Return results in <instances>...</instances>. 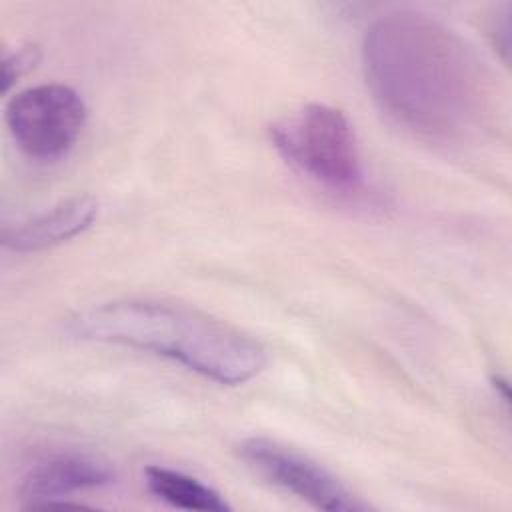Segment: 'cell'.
I'll return each mask as SVG.
<instances>
[{
    "label": "cell",
    "mask_w": 512,
    "mask_h": 512,
    "mask_svg": "<svg viewBox=\"0 0 512 512\" xmlns=\"http://www.w3.org/2000/svg\"><path fill=\"white\" fill-rule=\"evenodd\" d=\"M238 454L266 482L306 500L314 508L330 512L370 510L326 466L276 440L262 436L246 438L238 444Z\"/></svg>",
    "instance_id": "5b68a950"
},
{
    "label": "cell",
    "mask_w": 512,
    "mask_h": 512,
    "mask_svg": "<svg viewBox=\"0 0 512 512\" xmlns=\"http://www.w3.org/2000/svg\"><path fill=\"white\" fill-rule=\"evenodd\" d=\"M40 60V50L32 44L20 46L14 52L6 54L2 60V92H8V88L18 82L24 74H28Z\"/></svg>",
    "instance_id": "9c48e42d"
},
{
    "label": "cell",
    "mask_w": 512,
    "mask_h": 512,
    "mask_svg": "<svg viewBox=\"0 0 512 512\" xmlns=\"http://www.w3.org/2000/svg\"><path fill=\"white\" fill-rule=\"evenodd\" d=\"M78 340L120 344L178 360L218 384L238 386L266 364L264 346L238 328L196 308L162 300H112L66 320Z\"/></svg>",
    "instance_id": "7a4b0ae2"
},
{
    "label": "cell",
    "mask_w": 512,
    "mask_h": 512,
    "mask_svg": "<svg viewBox=\"0 0 512 512\" xmlns=\"http://www.w3.org/2000/svg\"><path fill=\"white\" fill-rule=\"evenodd\" d=\"M116 480V472L104 458L82 450L52 452L34 462L18 484V500L24 508L66 506L74 492L102 488Z\"/></svg>",
    "instance_id": "8992f818"
},
{
    "label": "cell",
    "mask_w": 512,
    "mask_h": 512,
    "mask_svg": "<svg viewBox=\"0 0 512 512\" xmlns=\"http://www.w3.org/2000/svg\"><path fill=\"white\" fill-rule=\"evenodd\" d=\"M96 216L98 200L94 196H70L18 226H4L2 244L14 252H40L86 232Z\"/></svg>",
    "instance_id": "52a82bcc"
},
{
    "label": "cell",
    "mask_w": 512,
    "mask_h": 512,
    "mask_svg": "<svg viewBox=\"0 0 512 512\" xmlns=\"http://www.w3.org/2000/svg\"><path fill=\"white\" fill-rule=\"evenodd\" d=\"M280 156L314 182L332 190H354L362 182V160L346 114L328 104H308L270 126Z\"/></svg>",
    "instance_id": "3957f363"
},
{
    "label": "cell",
    "mask_w": 512,
    "mask_h": 512,
    "mask_svg": "<svg viewBox=\"0 0 512 512\" xmlns=\"http://www.w3.org/2000/svg\"><path fill=\"white\" fill-rule=\"evenodd\" d=\"M510 10L506 8L502 14L496 16L494 26H492V38L494 44L502 50V58L508 60V52H510Z\"/></svg>",
    "instance_id": "30bf717a"
},
{
    "label": "cell",
    "mask_w": 512,
    "mask_h": 512,
    "mask_svg": "<svg viewBox=\"0 0 512 512\" xmlns=\"http://www.w3.org/2000/svg\"><path fill=\"white\" fill-rule=\"evenodd\" d=\"M362 68L380 110L420 140L464 144L492 116L484 60L456 30L426 14L378 18L362 42Z\"/></svg>",
    "instance_id": "6da1fadb"
},
{
    "label": "cell",
    "mask_w": 512,
    "mask_h": 512,
    "mask_svg": "<svg viewBox=\"0 0 512 512\" xmlns=\"http://www.w3.org/2000/svg\"><path fill=\"white\" fill-rule=\"evenodd\" d=\"M4 118L10 136L26 156L56 160L78 140L86 122V104L70 86L40 84L14 94Z\"/></svg>",
    "instance_id": "277c9868"
},
{
    "label": "cell",
    "mask_w": 512,
    "mask_h": 512,
    "mask_svg": "<svg viewBox=\"0 0 512 512\" xmlns=\"http://www.w3.org/2000/svg\"><path fill=\"white\" fill-rule=\"evenodd\" d=\"M148 490L162 502L182 508V510H200V512H226L230 510L228 502L212 486L202 480L166 466H148L144 470Z\"/></svg>",
    "instance_id": "ba28073f"
}]
</instances>
